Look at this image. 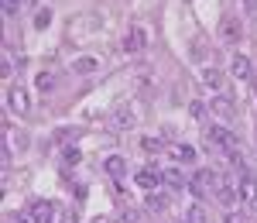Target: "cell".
<instances>
[{
    "label": "cell",
    "instance_id": "obj_14",
    "mask_svg": "<svg viewBox=\"0 0 257 223\" xmlns=\"http://www.w3.org/2000/svg\"><path fill=\"white\" fill-rule=\"evenodd\" d=\"M7 103H11L14 114H24V110H28V93H24L21 86H11V89H7Z\"/></svg>",
    "mask_w": 257,
    "mask_h": 223
},
{
    "label": "cell",
    "instance_id": "obj_22",
    "mask_svg": "<svg viewBox=\"0 0 257 223\" xmlns=\"http://www.w3.org/2000/svg\"><path fill=\"white\" fill-rule=\"evenodd\" d=\"M35 86H38V93H52V89H55V76H52V72H38Z\"/></svg>",
    "mask_w": 257,
    "mask_h": 223
},
{
    "label": "cell",
    "instance_id": "obj_6",
    "mask_svg": "<svg viewBox=\"0 0 257 223\" xmlns=\"http://www.w3.org/2000/svg\"><path fill=\"white\" fill-rule=\"evenodd\" d=\"M230 72H233V79H240V82H247V79H254V76H257L250 55H243V52H237V55L230 59Z\"/></svg>",
    "mask_w": 257,
    "mask_h": 223
},
{
    "label": "cell",
    "instance_id": "obj_23",
    "mask_svg": "<svg viewBox=\"0 0 257 223\" xmlns=\"http://www.w3.org/2000/svg\"><path fill=\"white\" fill-rule=\"evenodd\" d=\"M48 24H52V11H48V7H41L38 14H35V31H45Z\"/></svg>",
    "mask_w": 257,
    "mask_h": 223
},
{
    "label": "cell",
    "instance_id": "obj_17",
    "mask_svg": "<svg viewBox=\"0 0 257 223\" xmlns=\"http://www.w3.org/2000/svg\"><path fill=\"white\" fill-rule=\"evenodd\" d=\"M144 206H148L151 213H165V209H168V196L158 192V189H151V192L144 196Z\"/></svg>",
    "mask_w": 257,
    "mask_h": 223
},
{
    "label": "cell",
    "instance_id": "obj_9",
    "mask_svg": "<svg viewBox=\"0 0 257 223\" xmlns=\"http://www.w3.org/2000/svg\"><path fill=\"white\" fill-rule=\"evenodd\" d=\"M134 185L144 189V192L158 189L161 185V168H138V172H134Z\"/></svg>",
    "mask_w": 257,
    "mask_h": 223
},
{
    "label": "cell",
    "instance_id": "obj_31",
    "mask_svg": "<svg viewBox=\"0 0 257 223\" xmlns=\"http://www.w3.org/2000/svg\"><path fill=\"white\" fill-rule=\"evenodd\" d=\"M96 223H103V220H96Z\"/></svg>",
    "mask_w": 257,
    "mask_h": 223
},
{
    "label": "cell",
    "instance_id": "obj_27",
    "mask_svg": "<svg viewBox=\"0 0 257 223\" xmlns=\"http://www.w3.org/2000/svg\"><path fill=\"white\" fill-rule=\"evenodd\" d=\"M59 223H79V216H76V209H62Z\"/></svg>",
    "mask_w": 257,
    "mask_h": 223
},
{
    "label": "cell",
    "instance_id": "obj_28",
    "mask_svg": "<svg viewBox=\"0 0 257 223\" xmlns=\"http://www.w3.org/2000/svg\"><path fill=\"white\" fill-rule=\"evenodd\" d=\"M24 0H4V14H18V7Z\"/></svg>",
    "mask_w": 257,
    "mask_h": 223
},
{
    "label": "cell",
    "instance_id": "obj_12",
    "mask_svg": "<svg viewBox=\"0 0 257 223\" xmlns=\"http://www.w3.org/2000/svg\"><path fill=\"white\" fill-rule=\"evenodd\" d=\"M168 155H172V162H175V165H196V158H199V151L192 148V144H185V141L172 144Z\"/></svg>",
    "mask_w": 257,
    "mask_h": 223
},
{
    "label": "cell",
    "instance_id": "obj_10",
    "mask_svg": "<svg viewBox=\"0 0 257 223\" xmlns=\"http://www.w3.org/2000/svg\"><path fill=\"white\" fill-rule=\"evenodd\" d=\"M144 45H148V31H144V28H131V31L123 35V52H127V55L144 52Z\"/></svg>",
    "mask_w": 257,
    "mask_h": 223
},
{
    "label": "cell",
    "instance_id": "obj_11",
    "mask_svg": "<svg viewBox=\"0 0 257 223\" xmlns=\"http://www.w3.org/2000/svg\"><path fill=\"white\" fill-rule=\"evenodd\" d=\"M240 35H243V28H240V21L233 14H226V18L219 21V38L226 41V45H237Z\"/></svg>",
    "mask_w": 257,
    "mask_h": 223
},
{
    "label": "cell",
    "instance_id": "obj_24",
    "mask_svg": "<svg viewBox=\"0 0 257 223\" xmlns=\"http://www.w3.org/2000/svg\"><path fill=\"white\" fill-rule=\"evenodd\" d=\"M117 223H141V209H120Z\"/></svg>",
    "mask_w": 257,
    "mask_h": 223
},
{
    "label": "cell",
    "instance_id": "obj_30",
    "mask_svg": "<svg viewBox=\"0 0 257 223\" xmlns=\"http://www.w3.org/2000/svg\"><path fill=\"white\" fill-rule=\"evenodd\" d=\"M24 4H38V0H24Z\"/></svg>",
    "mask_w": 257,
    "mask_h": 223
},
{
    "label": "cell",
    "instance_id": "obj_5",
    "mask_svg": "<svg viewBox=\"0 0 257 223\" xmlns=\"http://www.w3.org/2000/svg\"><path fill=\"white\" fill-rule=\"evenodd\" d=\"M161 185L168 192H182V189H189V175L178 165H168V168H161Z\"/></svg>",
    "mask_w": 257,
    "mask_h": 223
},
{
    "label": "cell",
    "instance_id": "obj_20",
    "mask_svg": "<svg viewBox=\"0 0 257 223\" xmlns=\"http://www.w3.org/2000/svg\"><path fill=\"white\" fill-rule=\"evenodd\" d=\"M62 162H65V165H79L82 162V151L76 148V144H65V148H62Z\"/></svg>",
    "mask_w": 257,
    "mask_h": 223
},
{
    "label": "cell",
    "instance_id": "obj_2",
    "mask_svg": "<svg viewBox=\"0 0 257 223\" xmlns=\"http://www.w3.org/2000/svg\"><path fill=\"white\" fill-rule=\"evenodd\" d=\"M219 179H223V175H219L216 168H196V172L189 175V192H192V196H196L199 203H202V199L216 196V185H219Z\"/></svg>",
    "mask_w": 257,
    "mask_h": 223
},
{
    "label": "cell",
    "instance_id": "obj_29",
    "mask_svg": "<svg viewBox=\"0 0 257 223\" xmlns=\"http://www.w3.org/2000/svg\"><path fill=\"white\" fill-rule=\"evenodd\" d=\"M223 223H243V216H240L237 209H230V213H226V220H223Z\"/></svg>",
    "mask_w": 257,
    "mask_h": 223
},
{
    "label": "cell",
    "instance_id": "obj_19",
    "mask_svg": "<svg viewBox=\"0 0 257 223\" xmlns=\"http://www.w3.org/2000/svg\"><path fill=\"white\" fill-rule=\"evenodd\" d=\"M185 220H189V223H209V213H206V206H202V203H196V206H189Z\"/></svg>",
    "mask_w": 257,
    "mask_h": 223
},
{
    "label": "cell",
    "instance_id": "obj_3",
    "mask_svg": "<svg viewBox=\"0 0 257 223\" xmlns=\"http://www.w3.org/2000/svg\"><path fill=\"white\" fill-rule=\"evenodd\" d=\"M216 203L219 206H226V209H237V203H240V175L233 179H219V185H216Z\"/></svg>",
    "mask_w": 257,
    "mask_h": 223
},
{
    "label": "cell",
    "instance_id": "obj_13",
    "mask_svg": "<svg viewBox=\"0 0 257 223\" xmlns=\"http://www.w3.org/2000/svg\"><path fill=\"white\" fill-rule=\"evenodd\" d=\"M28 209H31V216L38 223H52V216H55V203H48V199H38V203H31Z\"/></svg>",
    "mask_w": 257,
    "mask_h": 223
},
{
    "label": "cell",
    "instance_id": "obj_8",
    "mask_svg": "<svg viewBox=\"0 0 257 223\" xmlns=\"http://www.w3.org/2000/svg\"><path fill=\"white\" fill-rule=\"evenodd\" d=\"M209 110H213L223 124H233V121H237V106H233V100H230V96H213Z\"/></svg>",
    "mask_w": 257,
    "mask_h": 223
},
{
    "label": "cell",
    "instance_id": "obj_21",
    "mask_svg": "<svg viewBox=\"0 0 257 223\" xmlns=\"http://www.w3.org/2000/svg\"><path fill=\"white\" fill-rule=\"evenodd\" d=\"M141 148H144L148 155H155V151H161V148H165V141H161V138H155V134H144V138H141Z\"/></svg>",
    "mask_w": 257,
    "mask_h": 223
},
{
    "label": "cell",
    "instance_id": "obj_1",
    "mask_svg": "<svg viewBox=\"0 0 257 223\" xmlns=\"http://www.w3.org/2000/svg\"><path fill=\"white\" fill-rule=\"evenodd\" d=\"M206 148H209V151H223V155L230 158V155L240 151V138L226 124H209V127H206Z\"/></svg>",
    "mask_w": 257,
    "mask_h": 223
},
{
    "label": "cell",
    "instance_id": "obj_26",
    "mask_svg": "<svg viewBox=\"0 0 257 223\" xmlns=\"http://www.w3.org/2000/svg\"><path fill=\"white\" fill-rule=\"evenodd\" d=\"M11 223H38V220L31 216V209H24V213H18V216H11Z\"/></svg>",
    "mask_w": 257,
    "mask_h": 223
},
{
    "label": "cell",
    "instance_id": "obj_25",
    "mask_svg": "<svg viewBox=\"0 0 257 223\" xmlns=\"http://www.w3.org/2000/svg\"><path fill=\"white\" fill-rule=\"evenodd\" d=\"M189 114H192L196 121H202V117H206V103H202V100H192V103H189Z\"/></svg>",
    "mask_w": 257,
    "mask_h": 223
},
{
    "label": "cell",
    "instance_id": "obj_4",
    "mask_svg": "<svg viewBox=\"0 0 257 223\" xmlns=\"http://www.w3.org/2000/svg\"><path fill=\"white\" fill-rule=\"evenodd\" d=\"M110 124H113L117 131H131V127H138V106H134V103H117L113 114H110Z\"/></svg>",
    "mask_w": 257,
    "mask_h": 223
},
{
    "label": "cell",
    "instance_id": "obj_18",
    "mask_svg": "<svg viewBox=\"0 0 257 223\" xmlns=\"http://www.w3.org/2000/svg\"><path fill=\"white\" fill-rule=\"evenodd\" d=\"M202 82H206L209 89H219V86H223V72H219V69H209V65H206V69H202Z\"/></svg>",
    "mask_w": 257,
    "mask_h": 223
},
{
    "label": "cell",
    "instance_id": "obj_16",
    "mask_svg": "<svg viewBox=\"0 0 257 223\" xmlns=\"http://www.w3.org/2000/svg\"><path fill=\"white\" fill-rule=\"evenodd\" d=\"M99 69V59L96 55H79V59L72 62V72H79V76H93Z\"/></svg>",
    "mask_w": 257,
    "mask_h": 223
},
{
    "label": "cell",
    "instance_id": "obj_7",
    "mask_svg": "<svg viewBox=\"0 0 257 223\" xmlns=\"http://www.w3.org/2000/svg\"><path fill=\"white\" fill-rule=\"evenodd\" d=\"M240 203L247 209H257V175L254 172L240 175Z\"/></svg>",
    "mask_w": 257,
    "mask_h": 223
},
{
    "label": "cell",
    "instance_id": "obj_15",
    "mask_svg": "<svg viewBox=\"0 0 257 223\" xmlns=\"http://www.w3.org/2000/svg\"><path fill=\"white\" fill-rule=\"evenodd\" d=\"M103 168H106L110 179H120V175H127V158H123V155H110V158L103 162Z\"/></svg>",
    "mask_w": 257,
    "mask_h": 223
}]
</instances>
